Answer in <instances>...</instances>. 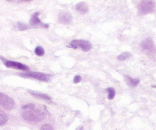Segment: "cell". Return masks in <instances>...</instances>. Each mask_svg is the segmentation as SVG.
I'll return each instance as SVG.
<instances>
[{"label": "cell", "mask_w": 156, "mask_h": 130, "mask_svg": "<svg viewBox=\"0 0 156 130\" xmlns=\"http://www.w3.org/2000/svg\"><path fill=\"white\" fill-rule=\"evenodd\" d=\"M8 121V116L4 112L0 110V126L5 125Z\"/></svg>", "instance_id": "4fadbf2b"}, {"label": "cell", "mask_w": 156, "mask_h": 130, "mask_svg": "<svg viewBox=\"0 0 156 130\" xmlns=\"http://www.w3.org/2000/svg\"><path fill=\"white\" fill-rule=\"evenodd\" d=\"M141 48L143 50H146L148 52H154L155 48H154V43H153L152 40L151 38H147L146 40H144V41L141 43Z\"/></svg>", "instance_id": "ba28073f"}, {"label": "cell", "mask_w": 156, "mask_h": 130, "mask_svg": "<svg viewBox=\"0 0 156 130\" xmlns=\"http://www.w3.org/2000/svg\"><path fill=\"white\" fill-rule=\"evenodd\" d=\"M40 130H53V128L50 124H44L41 126Z\"/></svg>", "instance_id": "ac0fdd59"}, {"label": "cell", "mask_w": 156, "mask_h": 130, "mask_svg": "<svg viewBox=\"0 0 156 130\" xmlns=\"http://www.w3.org/2000/svg\"><path fill=\"white\" fill-rule=\"evenodd\" d=\"M21 77L30 78L37 79V80L42 81H48L50 80V75L46 74L40 73V72H30L27 74H20Z\"/></svg>", "instance_id": "5b68a950"}, {"label": "cell", "mask_w": 156, "mask_h": 130, "mask_svg": "<svg viewBox=\"0 0 156 130\" xmlns=\"http://www.w3.org/2000/svg\"><path fill=\"white\" fill-rule=\"evenodd\" d=\"M69 47L73 49L80 48L83 51L87 52L92 48L91 43L84 40H74L69 44Z\"/></svg>", "instance_id": "7a4b0ae2"}, {"label": "cell", "mask_w": 156, "mask_h": 130, "mask_svg": "<svg viewBox=\"0 0 156 130\" xmlns=\"http://www.w3.org/2000/svg\"><path fill=\"white\" fill-rule=\"evenodd\" d=\"M131 57V54L129 52H125V53H122L121 54H120L119 56H118V60H125L127 59L130 58Z\"/></svg>", "instance_id": "5bb4252c"}, {"label": "cell", "mask_w": 156, "mask_h": 130, "mask_svg": "<svg viewBox=\"0 0 156 130\" xmlns=\"http://www.w3.org/2000/svg\"><path fill=\"white\" fill-rule=\"evenodd\" d=\"M77 130H83V127H80V128H79V129H77Z\"/></svg>", "instance_id": "ffe728a7"}, {"label": "cell", "mask_w": 156, "mask_h": 130, "mask_svg": "<svg viewBox=\"0 0 156 130\" xmlns=\"http://www.w3.org/2000/svg\"><path fill=\"white\" fill-rule=\"evenodd\" d=\"M154 7H155V5L154 2L143 1L138 5V12L140 14H143V15L151 13L154 11Z\"/></svg>", "instance_id": "3957f363"}, {"label": "cell", "mask_w": 156, "mask_h": 130, "mask_svg": "<svg viewBox=\"0 0 156 130\" xmlns=\"http://www.w3.org/2000/svg\"><path fill=\"white\" fill-rule=\"evenodd\" d=\"M21 116L27 122L32 123H37L41 122L44 118V115L41 111L39 109H36L35 105L33 104H28L22 107Z\"/></svg>", "instance_id": "6da1fadb"}, {"label": "cell", "mask_w": 156, "mask_h": 130, "mask_svg": "<svg viewBox=\"0 0 156 130\" xmlns=\"http://www.w3.org/2000/svg\"><path fill=\"white\" fill-rule=\"evenodd\" d=\"M34 52H35L36 54H37V56H39V57H41V56H43V55H44V53H45V50H44L43 47H40V46H39V47H36L35 50H34Z\"/></svg>", "instance_id": "9a60e30c"}, {"label": "cell", "mask_w": 156, "mask_h": 130, "mask_svg": "<svg viewBox=\"0 0 156 130\" xmlns=\"http://www.w3.org/2000/svg\"><path fill=\"white\" fill-rule=\"evenodd\" d=\"M17 27H18V29L20 31H24V30H27L29 29L28 26L26 25L25 23H17Z\"/></svg>", "instance_id": "e0dca14e"}, {"label": "cell", "mask_w": 156, "mask_h": 130, "mask_svg": "<svg viewBox=\"0 0 156 130\" xmlns=\"http://www.w3.org/2000/svg\"><path fill=\"white\" fill-rule=\"evenodd\" d=\"M107 92H108V99L111 100L113 99L115 96V89L112 88H109L107 89Z\"/></svg>", "instance_id": "2e32d148"}, {"label": "cell", "mask_w": 156, "mask_h": 130, "mask_svg": "<svg viewBox=\"0 0 156 130\" xmlns=\"http://www.w3.org/2000/svg\"><path fill=\"white\" fill-rule=\"evenodd\" d=\"M126 81L128 83V85H130L131 87H136L137 85L139 84L140 80L139 79H135V78H131L128 77L126 76Z\"/></svg>", "instance_id": "7c38bea8"}, {"label": "cell", "mask_w": 156, "mask_h": 130, "mask_svg": "<svg viewBox=\"0 0 156 130\" xmlns=\"http://www.w3.org/2000/svg\"><path fill=\"white\" fill-rule=\"evenodd\" d=\"M30 92L32 95H33V96L37 98V99H43V100H46V101H51V98H50L49 95H46V94L38 93V92Z\"/></svg>", "instance_id": "8fae6325"}, {"label": "cell", "mask_w": 156, "mask_h": 130, "mask_svg": "<svg viewBox=\"0 0 156 130\" xmlns=\"http://www.w3.org/2000/svg\"><path fill=\"white\" fill-rule=\"evenodd\" d=\"M76 9L80 13H86L88 12L89 9H88V5H87V3L83 2H80L76 4Z\"/></svg>", "instance_id": "30bf717a"}, {"label": "cell", "mask_w": 156, "mask_h": 130, "mask_svg": "<svg viewBox=\"0 0 156 130\" xmlns=\"http://www.w3.org/2000/svg\"><path fill=\"white\" fill-rule=\"evenodd\" d=\"M0 58L3 60L4 64L5 65V67H11V68L14 69H19V70H28L29 67H27V65L23 64V63H20V62H16V61H12V60H6L5 59L2 58V57H0Z\"/></svg>", "instance_id": "8992f818"}, {"label": "cell", "mask_w": 156, "mask_h": 130, "mask_svg": "<svg viewBox=\"0 0 156 130\" xmlns=\"http://www.w3.org/2000/svg\"><path fill=\"white\" fill-rule=\"evenodd\" d=\"M0 105H2L6 110H12L15 106V102L8 95L0 92Z\"/></svg>", "instance_id": "277c9868"}, {"label": "cell", "mask_w": 156, "mask_h": 130, "mask_svg": "<svg viewBox=\"0 0 156 130\" xmlns=\"http://www.w3.org/2000/svg\"><path fill=\"white\" fill-rule=\"evenodd\" d=\"M80 81H81V77H80V76H79V75H76V76H75L74 78H73V82H74L75 84L79 83Z\"/></svg>", "instance_id": "d6986e66"}, {"label": "cell", "mask_w": 156, "mask_h": 130, "mask_svg": "<svg viewBox=\"0 0 156 130\" xmlns=\"http://www.w3.org/2000/svg\"><path fill=\"white\" fill-rule=\"evenodd\" d=\"M72 19V16L69 12H62L59 14V22L62 24L70 23Z\"/></svg>", "instance_id": "9c48e42d"}, {"label": "cell", "mask_w": 156, "mask_h": 130, "mask_svg": "<svg viewBox=\"0 0 156 130\" xmlns=\"http://www.w3.org/2000/svg\"><path fill=\"white\" fill-rule=\"evenodd\" d=\"M39 14L40 13L37 12L33 14V16H32L31 20L30 21V23L32 27H42V28L47 29L49 27V26L46 23H43V22L40 20L39 18Z\"/></svg>", "instance_id": "52a82bcc"}]
</instances>
